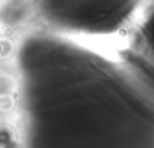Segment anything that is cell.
<instances>
[{"label": "cell", "mask_w": 154, "mask_h": 148, "mask_svg": "<svg viewBox=\"0 0 154 148\" xmlns=\"http://www.w3.org/2000/svg\"><path fill=\"white\" fill-rule=\"evenodd\" d=\"M14 52V45L7 39H0V59H8Z\"/></svg>", "instance_id": "cell-2"}, {"label": "cell", "mask_w": 154, "mask_h": 148, "mask_svg": "<svg viewBox=\"0 0 154 148\" xmlns=\"http://www.w3.org/2000/svg\"><path fill=\"white\" fill-rule=\"evenodd\" d=\"M19 89L18 79L11 72L0 70V97L17 95Z\"/></svg>", "instance_id": "cell-1"}, {"label": "cell", "mask_w": 154, "mask_h": 148, "mask_svg": "<svg viewBox=\"0 0 154 148\" xmlns=\"http://www.w3.org/2000/svg\"><path fill=\"white\" fill-rule=\"evenodd\" d=\"M16 95H10V96H4L0 97V112L1 113H10L13 111L16 106Z\"/></svg>", "instance_id": "cell-3"}]
</instances>
